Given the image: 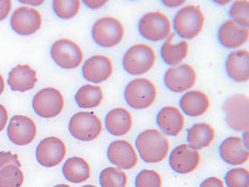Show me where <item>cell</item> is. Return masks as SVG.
Masks as SVG:
<instances>
[{"label":"cell","mask_w":249,"mask_h":187,"mask_svg":"<svg viewBox=\"0 0 249 187\" xmlns=\"http://www.w3.org/2000/svg\"><path fill=\"white\" fill-rule=\"evenodd\" d=\"M135 145L140 157L147 164L161 163L170 152L168 138L157 129L142 131L136 138Z\"/></svg>","instance_id":"cell-1"},{"label":"cell","mask_w":249,"mask_h":187,"mask_svg":"<svg viewBox=\"0 0 249 187\" xmlns=\"http://www.w3.org/2000/svg\"><path fill=\"white\" fill-rule=\"evenodd\" d=\"M205 21V15L200 7L187 5L177 11L173 26L177 36L184 39H193L202 32Z\"/></svg>","instance_id":"cell-2"},{"label":"cell","mask_w":249,"mask_h":187,"mask_svg":"<svg viewBox=\"0 0 249 187\" xmlns=\"http://www.w3.org/2000/svg\"><path fill=\"white\" fill-rule=\"evenodd\" d=\"M156 61L154 49L147 44L132 45L124 55L123 67L130 75L139 76L150 72Z\"/></svg>","instance_id":"cell-3"},{"label":"cell","mask_w":249,"mask_h":187,"mask_svg":"<svg viewBox=\"0 0 249 187\" xmlns=\"http://www.w3.org/2000/svg\"><path fill=\"white\" fill-rule=\"evenodd\" d=\"M126 103L134 110H145L154 104L157 98V89L154 82L146 78L131 80L124 89Z\"/></svg>","instance_id":"cell-4"},{"label":"cell","mask_w":249,"mask_h":187,"mask_svg":"<svg viewBox=\"0 0 249 187\" xmlns=\"http://www.w3.org/2000/svg\"><path fill=\"white\" fill-rule=\"evenodd\" d=\"M103 124L100 117L93 112L82 111L72 115L69 123L71 136L81 142H91L103 132Z\"/></svg>","instance_id":"cell-5"},{"label":"cell","mask_w":249,"mask_h":187,"mask_svg":"<svg viewBox=\"0 0 249 187\" xmlns=\"http://www.w3.org/2000/svg\"><path fill=\"white\" fill-rule=\"evenodd\" d=\"M125 35L124 26L114 17L97 19L91 29L93 41L102 48H113L121 43Z\"/></svg>","instance_id":"cell-6"},{"label":"cell","mask_w":249,"mask_h":187,"mask_svg":"<svg viewBox=\"0 0 249 187\" xmlns=\"http://www.w3.org/2000/svg\"><path fill=\"white\" fill-rule=\"evenodd\" d=\"M226 123L230 129L243 132L249 129V99L245 94H234L223 104Z\"/></svg>","instance_id":"cell-7"},{"label":"cell","mask_w":249,"mask_h":187,"mask_svg":"<svg viewBox=\"0 0 249 187\" xmlns=\"http://www.w3.org/2000/svg\"><path fill=\"white\" fill-rule=\"evenodd\" d=\"M172 22L160 11H151L143 15L138 22L140 35L149 41L165 40L172 33Z\"/></svg>","instance_id":"cell-8"},{"label":"cell","mask_w":249,"mask_h":187,"mask_svg":"<svg viewBox=\"0 0 249 187\" xmlns=\"http://www.w3.org/2000/svg\"><path fill=\"white\" fill-rule=\"evenodd\" d=\"M65 105L64 96L53 87H47L36 94L32 101V107L37 115L45 119L59 116Z\"/></svg>","instance_id":"cell-9"},{"label":"cell","mask_w":249,"mask_h":187,"mask_svg":"<svg viewBox=\"0 0 249 187\" xmlns=\"http://www.w3.org/2000/svg\"><path fill=\"white\" fill-rule=\"evenodd\" d=\"M51 56L53 61L64 70L79 68L84 59L81 47L69 38H60L52 44Z\"/></svg>","instance_id":"cell-10"},{"label":"cell","mask_w":249,"mask_h":187,"mask_svg":"<svg viewBox=\"0 0 249 187\" xmlns=\"http://www.w3.org/2000/svg\"><path fill=\"white\" fill-rule=\"evenodd\" d=\"M163 80L169 91L176 94H183L196 85L197 74L191 65L181 63L169 68L164 74Z\"/></svg>","instance_id":"cell-11"},{"label":"cell","mask_w":249,"mask_h":187,"mask_svg":"<svg viewBox=\"0 0 249 187\" xmlns=\"http://www.w3.org/2000/svg\"><path fill=\"white\" fill-rule=\"evenodd\" d=\"M66 144L59 137L45 138L36 149L37 163L46 168L59 166L66 157Z\"/></svg>","instance_id":"cell-12"},{"label":"cell","mask_w":249,"mask_h":187,"mask_svg":"<svg viewBox=\"0 0 249 187\" xmlns=\"http://www.w3.org/2000/svg\"><path fill=\"white\" fill-rule=\"evenodd\" d=\"M42 25L40 12L31 7L17 8L10 18L11 29L20 36H30L39 30Z\"/></svg>","instance_id":"cell-13"},{"label":"cell","mask_w":249,"mask_h":187,"mask_svg":"<svg viewBox=\"0 0 249 187\" xmlns=\"http://www.w3.org/2000/svg\"><path fill=\"white\" fill-rule=\"evenodd\" d=\"M201 163V154L188 144H180L170 152L169 165L179 174L193 173Z\"/></svg>","instance_id":"cell-14"},{"label":"cell","mask_w":249,"mask_h":187,"mask_svg":"<svg viewBox=\"0 0 249 187\" xmlns=\"http://www.w3.org/2000/svg\"><path fill=\"white\" fill-rule=\"evenodd\" d=\"M107 157L112 165L122 170H130L137 166L139 155L135 147L125 140H116L109 145Z\"/></svg>","instance_id":"cell-15"},{"label":"cell","mask_w":249,"mask_h":187,"mask_svg":"<svg viewBox=\"0 0 249 187\" xmlns=\"http://www.w3.org/2000/svg\"><path fill=\"white\" fill-rule=\"evenodd\" d=\"M37 135V126L34 121L25 115L13 116L8 127V136L13 144L24 146L31 144Z\"/></svg>","instance_id":"cell-16"},{"label":"cell","mask_w":249,"mask_h":187,"mask_svg":"<svg viewBox=\"0 0 249 187\" xmlns=\"http://www.w3.org/2000/svg\"><path fill=\"white\" fill-rule=\"evenodd\" d=\"M82 76L94 84H100L108 80L113 73V64L109 57L104 55H93L82 65Z\"/></svg>","instance_id":"cell-17"},{"label":"cell","mask_w":249,"mask_h":187,"mask_svg":"<svg viewBox=\"0 0 249 187\" xmlns=\"http://www.w3.org/2000/svg\"><path fill=\"white\" fill-rule=\"evenodd\" d=\"M184 116L176 106H164L156 115V123L166 136H178L184 129Z\"/></svg>","instance_id":"cell-18"},{"label":"cell","mask_w":249,"mask_h":187,"mask_svg":"<svg viewBox=\"0 0 249 187\" xmlns=\"http://www.w3.org/2000/svg\"><path fill=\"white\" fill-rule=\"evenodd\" d=\"M217 37L219 43L224 48L235 50L248 42L249 29L242 27L232 19H228L220 26Z\"/></svg>","instance_id":"cell-19"},{"label":"cell","mask_w":249,"mask_h":187,"mask_svg":"<svg viewBox=\"0 0 249 187\" xmlns=\"http://www.w3.org/2000/svg\"><path fill=\"white\" fill-rule=\"evenodd\" d=\"M219 155L227 165L239 166L249 161V151L243 144L242 137L229 136L220 144Z\"/></svg>","instance_id":"cell-20"},{"label":"cell","mask_w":249,"mask_h":187,"mask_svg":"<svg viewBox=\"0 0 249 187\" xmlns=\"http://www.w3.org/2000/svg\"><path fill=\"white\" fill-rule=\"evenodd\" d=\"M226 72L235 82H247L249 79V52L248 50L232 51L226 60Z\"/></svg>","instance_id":"cell-21"},{"label":"cell","mask_w":249,"mask_h":187,"mask_svg":"<svg viewBox=\"0 0 249 187\" xmlns=\"http://www.w3.org/2000/svg\"><path fill=\"white\" fill-rule=\"evenodd\" d=\"M105 127L113 136H124L131 131L133 125L132 113L127 109H112L105 116Z\"/></svg>","instance_id":"cell-22"},{"label":"cell","mask_w":249,"mask_h":187,"mask_svg":"<svg viewBox=\"0 0 249 187\" xmlns=\"http://www.w3.org/2000/svg\"><path fill=\"white\" fill-rule=\"evenodd\" d=\"M37 82V72L29 65H18L8 74V85L13 92L26 93L34 89Z\"/></svg>","instance_id":"cell-23"},{"label":"cell","mask_w":249,"mask_h":187,"mask_svg":"<svg viewBox=\"0 0 249 187\" xmlns=\"http://www.w3.org/2000/svg\"><path fill=\"white\" fill-rule=\"evenodd\" d=\"M180 108L185 115L200 117L210 108V100L202 91H188L180 99Z\"/></svg>","instance_id":"cell-24"},{"label":"cell","mask_w":249,"mask_h":187,"mask_svg":"<svg viewBox=\"0 0 249 187\" xmlns=\"http://www.w3.org/2000/svg\"><path fill=\"white\" fill-rule=\"evenodd\" d=\"M175 36L176 33H171L161 45L160 51L162 60L170 66L181 64L189 52V44L186 40L173 43Z\"/></svg>","instance_id":"cell-25"},{"label":"cell","mask_w":249,"mask_h":187,"mask_svg":"<svg viewBox=\"0 0 249 187\" xmlns=\"http://www.w3.org/2000/svg\"><path fill=\"white\" fill-rule=\"evenodd\" d=\"M62 173L69 182L81 184L90 178L91 168L85 159L80 156H73L68 159L64 163Z\"/></svg>","instance_id":"cell-26"},{"label":"cell","mask_w":249,"mask_h":187,"mask_svg":"<svg viewBox=\"0 0 249 187\" xmlns=\"http://www.w3.org/2000/svg\"><path fill=\"white\" fill-rule=\"evenodd\" d=\"M214 138L215 131L209 123H195L187 131V143L197 151L209 147Z\"/></svg>","instance_id":"cell-27"},{"label":"cell","mask_w":249,"mask_h":187,"mask_svg":"<svg viewBox=\"0 0 249 187\" xmlns=\"http://www.w3.org/2000/svg\"><path fill=\"white\" fill-rule=\"evenodd\" d=\"M104 99L102 87L94 83L81 86L75 94V101L81 109H95L103 103Z\"/></svg>","instance_id":"cell-28"},{"label":"cell","mask_w":249,"mask_h":187,"mask_svg":"<svg viewBox=\"0 0 249 187\" xmlns=\"http://www.w3.org/2000/svg\"><path fill=\"white\" fill-rule=\"evenodd\" d=\"M100 184L102 187H126L128 176L124 170L110 166L100 173Z\"/></svg>","instance_id":"cell-29"},{"label":"cell","mask_w":249,"mask_h":187,"mask_svg":"<svg viewBox=\"0 0 249 187\" xmlns=\"http://www.w3.org/2000/svg\"><path fill=\"white\" fill-rule=\"evenodd\" d=\"M81 0H52L54 14L60 19H71L79 14Z\"/></svg>","instance_id":"cell-30"},{"label":"cell","mask_w":249,"mask_h":187,"mask_svg":"<svg viewBox=\"0 0 249 187\" xmlns=\"http://www.w3.org/2000/svg\"><path fill=\"white\" fill-rule=\"evenodd\" d=\"M23 182L24 174L20 167L9 165L0 170V187H20Z\"/></svg>","instance_id":"cell-31"},{"label":"cell","mask_w":249,"mask_h":187,"mask_svg":"<svg viewBox=\"0 0 249 187\" xmlns=\"http://www.w3.org/2000/svg\"><path fill=\"white\" fill-rule=\"evenodd\" d=\"M229 16L233 21L249 29V0H235L230 7Z\"/></svg>","instance_id":"cell-32"},{"label":"cell","mask_w":249,"mask_h":187,"mask_svg":"<svg viewBox=\"0 0 249 187\" xmlns=\"http://www.w3.org/2000/svg\"><path fill=\"white\" fill-rule=\"evenodd\" d=\"M227 187H249V171L243 167L229 170L225 176Z\"/></svg>","instance_id":"cell-33"},{"label":"cell","mask_w":249,"mask_h":187,"mask_svg":"<svg viewBox=\"0 0 249 187\" xmlns=\"http://www.w3.org/2000/svg\"><path fill=\"white\" fill-rule=\"evenodd\" d=\"M135 187H161L162 180L161 174L152 169H143L135 178Z\"/></svg>","instance_id":"cell-34"},{"label":"cell","mask_w":249,"mask_h":187,"mask_svg":"<svg viewBox=\"0 0 249 187\" xmlns=\"http://www.w3.org/2000/svg\"><path fill=\"white\" fill-rule=\"evenodd\" d=\"M9 165H15V166L21 167V164L18 160V155L14 154L11 151H1L0 152V170Z\"/></svg>","instance_id":"cell-35"},{"label":"cell","mask_w":249,"mask_h":187,"mask_svg":"<svg viewBox=\"0 0 249 187\" xmlns=\"http://www.w3.org/2000/svg\"><path fill=\"white\" fill-rule=\"evenodd\" d=\"M12 9L11 0H0V21L5 20Z\"/></svg>","instance_id":"cell-36"},{"label":"cell","mask_w":249,"mask_h":187,"mask_svg":"<svg viewBox=\"0 0 249 187\" xmlns=\"http://www.w3.org/2000/svg\"><path fill=\"white\" fill-rule=\"evenodd\" d=\"M81 1L89 9L97 10L105 7L110 0H81Z\"/></svg>","instance_id":"cell-37"},{"label":"cell","mask_w":249,"mask_h":187,"mask_svg":"<svg viewBox=\"0 0 249 187\" xmlns=\"http://www.w3.org/2000/svg\"><path fill=\"white\" fill-rule=\"evenodd\" d=\"M200 187H226L224 182L221 180L218 177L212 176L207 179H205L201 185Z\"/></svg>","instance_id":"cell-38"},{"label":"cell","mask_w":249,"mask_h":187,"mask_svg":"<svg viewBox=\"0 0 249 187\" xmlns=\"http://www.w3.org/2000/svg\"><path fill=\"white\" fill-rule=\"evenodd\" d=\"M8 121V111L2 104H0V132L5 129Z\"/></svg>","instance_id":"cell-39"},{"label":"cell","mask_w":249,"mask_h":187,"mask_svg":"<svg viewBox=\"0 0 249 187\" xmlns=\"http://www.w3.org/2000/svg\"><path fill=\"white\" fill-rule=\"evenodd\" d=\"M187 0H161V4L169 8L180 7L185 4Z\"/></svg>","instance_id":"cell-40"},{"label":"cell","mask_w":249,"mask_h":187,"mask_svg":"<svg viewBox=\"0 0 249 187\" xmlns=\"http://www.w3.org/2000/svg\"><path fill=\"white\" fill-rule=\"evenodd\" d=\"M18 1L23 5H27L30 7H39L44 4L46 0H18Z\"/></svg>","instance_id":"cell-41"},{"label":"cell","mask_w":249,"mask_h":187,"mask_svg":"<svg viewBox=\"0 0 249 187\" xmlns=\"http://www.w3.org/2000/svg\"><path fill=\"white\" fill-rule=\"evenodd\" d=\"M243 132H244L243 137H242V140H243V144H244L245 147H246L247 149H249V131H243Z\"/></svg>","instance_id":"cell-42"},{"label":"cell","mask_w":249,"mask_h":187,"mask_svg":"<svg viewBox=\"0 0 249 187\" xmlns=\"http://www.w3.org/2000/svg\"><path fill=\"white\" fill-rule=\"evenodd\" d=\"M216 5L219 6H227L229 3H231L233 0H212Z\"/></svg>","instance_id":"cell-43"},{"label":"cell","mask_w":249,"mask_h":187,"mask_svg":"<svg viewBox=\"0 0 249 187\" xmlns=\"http://www.w3.org/2000/svg\"><path fill=\"white\" fill-rule=\"evenodd\" d=\"M4 90H5V81H4L3 77L0 75V96L3 94Z\"/></svg>","instance_id":"cell-44"},{"label":"cell","mask_w":249,"mask_h":187,"mask_svg":"<svg viewBox=\"0 0 249 187\" xmlns=\"http://www.w3.org/2000/svg\"><path fill=\"white\" fill-rule=\"evenodd\" d=\"M54 187H70V186H68V185H65V184H60V185H57V186H55Z\"/></svg>","instance_id":"cell-45"},{"label":"cell","mask_w":249,"mask_h":187,"mask_svg":"<svg viewBox=\"0 0 249 187\" xmlns=\"http://www.w3.org/2000/svg\"><path fill=\"white\" fill-rule=\"evenodd\" d=\"M97 187L95 186H93V185H86V186H83V187Z\"/></svg>","instance_id":"cell-46"},{"label":"cell","mask_w":249,"mask_h":187,"mask_svg":"<svg viewBox=\"0 0 249 187\" xmlns=\"http://www.w3.org/2000/svg\"><path fill=\"white\" fill-rule=\"evenodd\" d=\"M132 1H135V0H132Z\"/></svg>","instance_id":"cell-47"}]
</instances>
